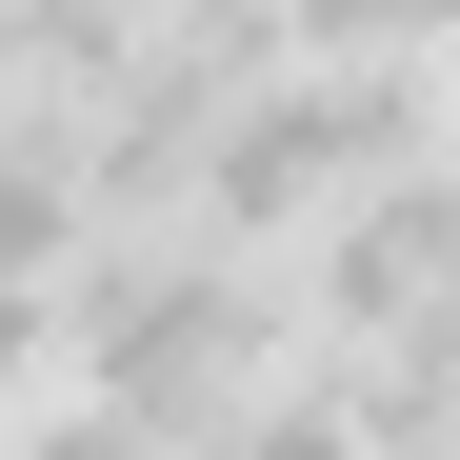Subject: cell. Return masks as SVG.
<instances>
[{"label": "cell", "instance_id": "obj_1", "mask_svg": "<svg viewBox=\"0 0 460 460\" xmlns=\"http://www.w3.org/2000/svg\"><path fill=\"white\" fill-rule=\"evenodd\" d=\"M261 360H280V280H261V261H200L181 220L60 261V401H101L120 440L200 460L220 420L261 401Z\"/></svg>", "mask_w": 460, "mask_h": 460}, {"label": "cell", "instance_id": "obj_2", "mask_svg": "<svg viewBox=\"0 0 460 460\" xmlns=\"http://www.w3.org/2000/svg\"><path fill=\"white\" fill-rule=\"evenodd\" d=\"M40 380H60V300H40V280H0V420H21Z\"/></svg>", "mask_w": 460, "mask_h": 460}]
</instances>
